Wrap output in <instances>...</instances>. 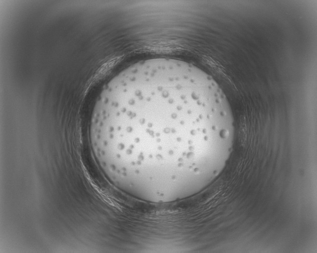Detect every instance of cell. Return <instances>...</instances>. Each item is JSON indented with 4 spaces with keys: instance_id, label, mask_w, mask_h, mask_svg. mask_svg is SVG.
Masks as SVG:
<instances>
[{
    "instance_id": "1",
    "label": "cell",
    "mask_w": 317,
    "mask_h": 253,
    "mask_svg": "<svg viewBox=\"0 0 317 253\" xmlns=\"http://www.w3.org/2000/svg\"><path fill=\"white\" fill-rule=\"evenodd\" d=\"M235 131L229 102L211 75L156 58L132 64L106 85L90 138L108 178L132 189L203 175L231 150Z\"/></svg>"
}]
</instances>
